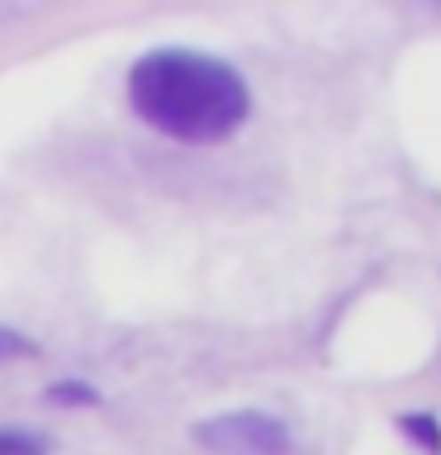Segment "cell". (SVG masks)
<instances>
[{"mask_svg": "<svg viewBox=\"0 0 441 455\" xmlns=\"http://www.w3.org/2000/svg\"><path fill=\"white\" fill-rule=\"evenodd\" d=\"M48 403H67V408H95V403H100V394L91 389V384H81V379H62V384H52V389H48Z\"/></svg>", "mask_w": 441, "mask_h": 455, "instance_id": "4", "label": "cell"}, {"mask_svg": "<svg viewBox=\"0 0 441 455\" xmlns=\"http://www.w3.org/2000/svg\"><path fill=\"white\" fill-rule=\"evenodd\" d=\"M52 441L28 427H0V455H48Z\"/></svg>", "mask_w": 441, "mask_h": 455, "instance_id": "3", "label": "cell"}, {"mask_svg": "<svg viewBox=\"0 0 441 455\" xmlns=\"http://www.w3.org/2000/svg\"><path fill=\"white\" fill-rule=\"evenodd\" d=\"M195 441L219 455H294V436L290 427L270 412L242 408V412H223L195 427Z\"/></svg>", "mask_w": 441, "mask_h": 455, "instance_id": "2", "label": "cell"}, {"mask_svg": "<svg viewBox=\"0 0 441 455\" xmlns=\"http://www.w3.org/2000/svg\"><path fill=\"white\" fill-rule=\"evenodd\" d=\"M398 427H404V432H408L413 441H422V446L432 451V455H441V427H437V418H422V412H408V418L398 422Z\"/></svg>", "mask_w": 441, "mask_h": 455, "instance_id": "5", "label": "cell"}, {"mask_svg": "<svg viewBox=\"0 0 441 455\" xmlns=\"http://www.w3.org/2000/svg\"><path fill=\"white\" fill-rule=\"evenodd\" d=\"M128 105L156 133L209 148L233 138L252 114L247 81L219 57L195 48H156L128 71Z\"/></svg>", "mask_w": 441, "mask_h": 455, "instance_id": "1", "label": "cell"}, {"mask_svg": "<svg viewBox=\"0 0 441 455\" xmlns=\"http://www.w3.org/2000/svg\"><path fill=\"white\" fill-rule=\"evenodd\" d=\"M38 347L28 341L24 332H10V327H0V361H14V355H34Z\"/></svg>", "mask_w": 441, "mask_h": 455, "instance_id": "6", "label": "cell"}]
</instances>
